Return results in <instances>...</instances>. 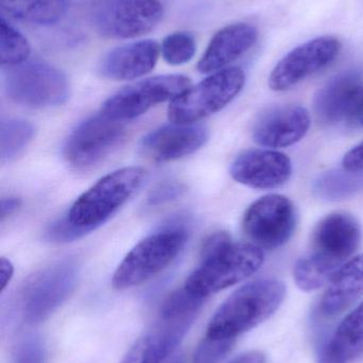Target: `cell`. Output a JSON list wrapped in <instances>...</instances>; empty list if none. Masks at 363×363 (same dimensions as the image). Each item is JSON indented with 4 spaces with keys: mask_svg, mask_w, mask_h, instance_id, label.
Returning <instances> with one entry per match:
<instances>
[{
    "mask_svg": "<svg viewBox=\"0 0 363 363\" xmlns=\"http://www.w3.org/2000/svg\"><path fill=\"white\" fill-rule=\"evenodd\" d=\"M79 269L74 260L55 262L32 274L19 294L21 313L27 323L46 320L74 291Z\"/></svg>",
    "mask_w": 363,
    "mask_h": 363,
    "instance_id": "9",
    "label": "cell"
},
{
    "mask_svg": "<svg viewBox=\"0 0 363 363\" xmlns=\"http://www.w3.org/2000/svg\"><path fill=\"white\" fill-rule=\"evenodd\" d=\"M362 239V226L353 216L347 213L326 216L313 230L310 252L294 267L296 285L304 291H313L330 283L357 251Z\"/></svg>",
    "mask_w": 363,
    "mask_h": 363,
    "instance_id": "1",
    "label": "cell"
},
{
    "mask_svg": "<svg viewBox=\"0 0 363 363\" xmlns=\"http://www.w3.org/2000/svg\"><path fill=\"white\" fill-rule=\"evenodd\" d=\"M363 354V302L342 320L322 347L318 363H352Z\"/></svg>",
    "mask_w": 363,
    "mask_h": 363,
    "instance_id": "22",
    "label": "cell"
},
{
    "mask_svg": "<svg viewBox=\"0 0 363 363\" xmlns=\"http://www.w3.org/2000/svg\"><path fill=\"white\" fill-rule=\"evenodd\" d=\"M342 164L349 172H363V142L345 155Z\"/></svg>",
    "mask_w": 363,
    "mask_h": 363,
    "instance_id": "32",
    "label": "cell"
},
{
    "mask_svg": "<svg viewBox=\"0 0 363 363\" xmlns=\"http://www.w3.org/2000/svg\"><path fill=\"white\" fill-rule=\"evenodd\" d=\"M14 274V267L8 258L1 257L0 259V281H1V291L6 289V286L12 279Z\"/></svg>",
    "mask_w": 363,
    "mask_h": 363,
    "instance_id": "33",
    "label": "cell"
},
{
    "mask_svg": "<svg viewBox=\"0 0 363 363\" xmlns=\"http://www.w3.org/2000/svg\"><path fill=\"white\" fill-rule=\"evenodd\" d=\"M11 16L36 25H53L65 14L66 0H0Z\"/></svg>",
    "mask_w": 363,
    "mask_h": 363,
    "instance_id": "23",
    "label": "cell"
},
{
    "mask_svg": "<svg viewBox=\"0 0 363 363\" xmlns=\"http://www.w3.org/2000/svg\"><path fill=\"white\" fill-rule=\"evenodd\" d=\"M234 340L215 339L205 335L198 343L192 358V363H220L229 353Z\"/></svg>",
    "mask_w": 363,
    "mask_h": 363,
    "instance_id": "28",
    "label": "cell"
},
{
    "mask_svg": "<svg viewBox=\"0 0 363 363\" xmlns=\"http://www.w3.org/2000/svg\"><path fill=\"white\" fill-rule=\"evenodd\" d=\"M4 87L12 101L31 108L61 106L70 96L64 72L44 62L9 66L4 72Z\"/></svg>",
    "mask_w": 363,
    "mask_h": 363,
    "instance_id": "8",
    "label": "cell"
},
{
    "mask_svg": "<svg viewBox=\"0 0 363 363\" xmlns=\"http://www.w3.org/2000/svg\"><path fill=\"white\" fill-rule=\"evenodd\" d=\"M229 363H266V357L261 352L251 351L237 356Z\"/></svg>",
    "mask_w": 363,
    "mask_h": 363,
    "instance_id": "35",
    "label": "cell"
},
{
    "mask_svg": "<svg viewBox=\"0 0 363 363\" xmlns=\"http://www.w3.org/2000/svg\"><path fill=\"white\" fill-rule=\"evenodd\" d=\"M356 121H358V123H359L362 127H363V108L362 112H360L359 116L357 117V119Z\"/></svg>",
    "mask_w": 363,
    "mask_h": 363,
    "instance_id": "36",
    "label": "cell"
},
{
    "mask_svg": "<svg viewBox=\"0 0 363 363\" xmlns=\"http://www.w3.org/2000/svg\"><path fill=\"white\" fill-rule=\"evenodd\" d=\"M82 236H85V234L77 230L68 221L66 216L51 224L50 228L47 230V237L53 242H70V241L77 240Z\"/></svg>",
    "mask_w": 363,
    "mask_h": 363,
    "instance_id": "30",
    "label": "cell"
},
{
    "mask_svg": "<svg viewBox=\"0 0 363 363\" xmlns=\"http://www.w3.org/2000/svg\"><path fill=\"white\" fill-rule=\"evenodd\" d=\"M296 226V207L281 194H268L255 201L243 218L245 234L260 249L283 247L291 238Z\"/></svg>",
    "mask_w": 363,
    "mask_h": 363,
    "instance_id": "12",
    "label": "cell"
},
{
    "mask_svg": "<svg viewBox=\"0 0 363 363\" xmlns=\"http://www.w3.org/2000/svg\"><path fill=\"white\" fill-rule=\"evenodd\" d=\"M21 201L18 198L2 199L1 204H0L1 220H4L6 217H10L11 215H13L21 207Z\"/></svg>",
    "mask_w": 363,
    "mask_h": 363,
    "instance_id": "34",
    "label": "cell"
},
{
    "mask_svg": "<svg viewBox=\"0 0 363 363\" xmlns=\"http://www.w3.org/2000/svg\"><path fill=\"white\" fill-rule=\"evenodd\" d=\"M160 49L166 63L183 65L191 61L195 55V38L189 32H174L164 38Z\"/></svg>",
    "mask_w": 363,
    "mask_h": 363,
    "instance_id": "27",
    "label": "cell"
},
{
    "mask_svg": "<svg viewBox=\"0 0 363 363\" xmlns=\"http://www.w3.org/2000/svg\"><path fill=\"white\" fill-rule=\"evenodd\" d=\"M144 169L125 167L100 179L81 194L68 211V221L83 234L106 223L140 189Z\"/></svg>",
    "mask_w": 363,
    "mask_h": 363,
    "instance_id": "5",
    "label": "cell"
},
{
    "mask_svg": "<svg viewBox=\"0 0 363 363\" xmlns=\"http://www.w3.org/2000/svg\"><path fill=\"white\" fill-rule=\"evenodd\" d=\"M258 30L246 23H232L220 30L200 57L197 69L213 74L242 57L257 42Z\"/></svg>",
    "mask_w": 363,
    "mask_h": 363,
    "instance_id": "20",
    "label": "cell"
},
{
    "mask_svg": "<svg viewBox=\"0 0 363 363\" xmlns=\"http://www.w3.org/2000/svg\"><path fill=\"white\" fill-rule=\"evenodd\" d=\"M14 363H46V349L40 337H23L14 350Z\"/></svg>",
    "mask_w": 363,
    "mask_h": 363,
    "instance_id": "29",
    "label": "cell"
},
{
    "mask_svg": "<svg viewBox=\"0 0 363 363\" xmlns=\"http://www.w3.org/2000/svg\"><path fill=\"white\" fill-rule=\"evenodd\" d=\"M245 74L241 68L213 72L195 86H190L168 106V119L176 125H191L223 110L242 91Z\"/></svg>",
    "mask_w": 363,
    "mask_h": 363,
    "instance_id": "6",
    "label": "cell"
},
{
    "mask_svg": "<svg viewBox=\"0 0 363 363\" xmlns=\"http://www.w3.org/2000/svg\"><path fill=\"white\" fill-rule=\"evenodd\" d=\"M126 136L123 121L104 113L94 115L72 131L64 148V157L72 169L89 172L109 157Z\"/></svg>",
    "mask_w": 363,
    "mask_h": 363,
    "instance_id": "10",
    "label": "cell"
},
{
    "mask_svg": "<svg viewBox=\"0 0 363 363\" xmlns=\"http://www.w3.org/2000/svg\"><path fill=\"white\" fill-rule=\"evenodd\" d=\"M363 296V254L347 260L332 277L318 305V315L334 319Z\"/></svg>",
    "mask_w": 363,
    "mask_h": 363,
    "instance_id": "21",
    "label": "cell"
},
{
    "mask_svg": "<svg viewBox=\"0 0 363 363\" xmlns=\"http://www.w3.org/2000/svg\"><path fill=\"white\" fill-rule=\"evenodd\" d=\"M341 48L340 40L330 35L321 36L296 47L275 66L269 85L275 91L296 86L334 62Z\"/></svg>",
    "mask_w": 363,
    "mask_h": 363,
    "instance_id": "14",
    "label": "cell"
},
{
    "mask_svg": "<svg viewBox=\"0 0 363 363\" xmlns=\"http://www.w3.org/2000/svg\"><path fill=\"white\" fill-rule=\"evenodd\" d=\"M362 108L363 79L356 72L332 79L315 98V114L326 125L356 121Z\"/></svg>",
    "mask_w": 363,
    "mask_h": 363,
    "instance_id": "15",
    "label": "cell"
},
{
    "mask_svg": "<svg viewBox=\"0 0 363 363\" xmlns=\"http://www.w3.org/2000/svg\"><path fill=\"white\" fill-rule=\"evenodd\" d=\"M232 179L256 189H273L291 178L292 163L283 153L274 150H247L241 153L230 168Z\"/></svg>",
    "mask_w": 363,
    "mask_h": 363,
    "instance_id": "16",
    "label": "cell"
},
{
    "mask_svg": "<svg viewBox=\"0 0 363 363\" xmlns=\"http://www.w3.org/2000/svg\"><path fill=\"white\" fill-rule=\"evenodd\" d=\"M36 129L29 121L10 118L1 123L0 129V157L1 163L14 161L33 140Z\"/></svg>",
    "mask_w": 363,
    "mask_h": 363,
    "instance_id": "25",
    "label": "cell"
},
{
    "mask_svg": "<svg viewBox=\"0 0 363 363\" xmlns=\"http://www.w3.org/2000/svg\"><path fill=\"white\" fill-rule=\"evenodd\" d=\"M30 52L31 48L27 38L2 17L0 21V61L2 67L25 63Z\"/></svg>",
    "mask_w": 363,
    "mask_h": 363,
    "instance_id": "26",
    "label": "cell"
},
{
    "mask_svg": "<svg viewBox=\"0 0 363 363\" xmlns=\"http://www.w3.org/2000/svg\"><path fill=\"white\" fill-rule=\"evenodd\" d=\"M264 262V252L257 245L234 242L227 233H215L202 245V262L183 287L207 298L249 279Z\"/></svg>",
    "mask_w": 363,
    "mask_h": 363,
    "instance_id": "2",
    "label": "cell"
},
{
    "mask_svg": "<svg viewBox=\"0 0 363 363\" xmlns=\"http://www.w3.org/2000/svg\"><path fill=\"white\" fill-rule=\"evenodd\" d=\"M310 128L308 111L300 106H279L262 113L253 129L254 140L266 148H287L300 142Z\"/></svg>",
    "mask_w": 363,
    "mask_h": 363,
    "instance_id": "17",
    "label": "cell"
},
{
    "mask_svg": "<svg viewBox=\"0 0 363 363\" xmlns=\"http://www.w3.org/2000/svg\"><path fill=\"white\" fill-rule=\"evenodd\" d=\"M363 190V172L332 170L320 176L313 184L318 198L326 201H343Z\"/></svg>",
    "mask_w": 363,
    "mask_h": 363,
    "instance_id": "24",
    "label": "cell"
},
{
    "mask_svg": "<svg viewBox=\"0 0 363 363\" xmlns=\"http://www.w3.org/2000/svg\"><path fill=\"white\" fill-rule=\"evenodd\" d=\"M208 138V130L204 125L173 123L147 134L141 149L151 161L168 163L200 150Z\"/></svg>",
    "mask_w": 363,
    "mask_h": 363,
    "instance_id": "18",
    "label": "cell"
},
{
    "mask_svg": "<svg viewBox=\"0 0 363 363\" xmlns=\"http://www.w3.org/2000/svg\"><path fill=\"white\" fill-rule=\"evenodd\" d=\"M286 291L285 284L276 279H258L242 286L217 309L206 336L236 340L270 319L285 301Z\"/></svg>",
    "mask_w": 363,
    "mask_h": 363,
    "instance_id": "3",
    "label": "cell"
},
{
    "mask_svg": "<svg viewBox=\"0 0 363 363\" xmlns=\"http://www.w3.org/2000/svg\"><path fill=\"white\" fill-rule=\"evenodd\" d=\"M183 191H185V187L183 184L178 182H166V183L160 184L151 191L147 203L151 206L164 204V203L176 200Z\"/></svg>",
    "mask_w": 363,
    "mask_h": 363,
    "instance_id": "31",
    "label": "cell"
},
{
    "mask_svg": "<svg viewBox=\"0 0 363 363\" xmlns=\"http://www.w3.org/2000/svg\"><path fill=\"white\" fill-rule=\"evenodd\" d=\"M188 234L180 228L155 233L140 241L124 258L113 275L115 289L136 287L166 270L185 247Z\"/></svg>",
    "mask_w": 363,
    "mask_h": 363,
    "instance_id": "7",
    "label": "cell"
},
{
    "mask_svg": "<svg viewBox=\"0 0 363 363\" xmlns=\"http://www.w3.org/2000/svg\"><path fill=\"white\" fill-rule=\"evenodd\" d=\"M163 17L158 0H104L94 10L96 30L106 38H134L155 29Z\"/></svg>",
    "mask_w": 363,
    "mask_h": 363,
    "instance_id": "13",
    "label": "cell"
},
{
    "mask_svg": "<svg viewBox=\"0 0 363 363\" xmlns=\"http://www.w3.org/2000/svg\"><path fill=\"white\" fill-rule=\"evenodd\" d=\"M190 84V79L183 74L151 77L117 91L104 102L102 112L117 121H131L158 104L173 101Z\"/></svg>",
    "mask_w": 363,
    "mask_h": 363,
    "instance_id": "11",
    "label": "cell"
},
{
    "mask_svg": "<svg viewBox=\"0 0 363 363\" xmlns=\"http://www.w3.org/2000/svg\"><path fill=\"white\" fill-rule=\"evenodd\" d=\"M172 363H185V362H183V357H179L177 358V359H175L174 362H173Z\"/></svg>",
    "mask_w": 363,
    "mask_h": 363,
    "instance_id": "37",
    "label": "cell"
},
{
    "mask_svg": "<svg viewBox=\"0 0 363 363\" xmlns=\"http://www.w3.org/2000/svg\"><path fill=\"white\" fill-rule=\"evenodd\" d=\"M160 51L158 43L151 40L121 45L104 55L99 65L100 74L114 81L140 78L155 68Z\"/></svg>",
    "mask_w": 363,
    "mask_h": 363,
    "instance_id": "19",
    "label": "cell"
},
{
    "mask_svg": "<svg viewBox=\"0 0 363 363\" xmlns=\"http://www.w3.org/2000/svg\"><path fill=\"white\" fill-rule=\"evenodd\" d=\"M205 301L185 287L162 303L157 319L119 363H162L177 349Z\"/></svg>",
    "mask_w": 363,
    "mask_h": 363,
    "instance_id": "4",
    "label": "cell"
}]
</instances>
